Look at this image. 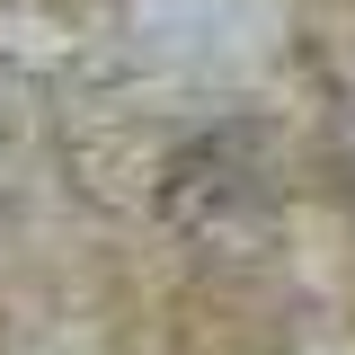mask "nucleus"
Listing matches in <instances>:
<instances>
[{
	"instance_id": "obj_1",
	"label": "nucleus",
	"mask_w": 355,
	"mask_h": 355,
	"mask_svg": "<svg viewBox=\"0 0 355 355\" xmlns=\"http://www.w3.org/2000/svg\"><path fill=\"white\" fill-rule=\"evenodd\" d=\"M160 214L196 240H231L266 214V169L249 151V133H214V142H187L169 160V187H160Z\"/></svg>"
}]
</instances>
